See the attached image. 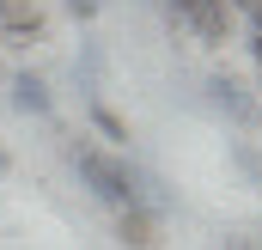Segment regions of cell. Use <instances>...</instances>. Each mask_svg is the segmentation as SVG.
I'll use <instances>...</instances> for the list:
<instances>
[{
    "label": "cell",
    "instance_id": "277c9868",
    "mask_svg": "<svg viewBox=\"0 0 262 250\" xmlns=\"http://www.w3.org/2000/svg\"><path fill=\"white\" fill-rule=\"evenodd\" d=\"M116 238H122V250H152L159 244V214L152 207H122L116 214Z\"/></svg>",
    "mask_w": 262,
    "mask_h": 250
},
{
    "label": "cell",
    "instance_id": "5b68a950",
    "mask_svg": "<svg viewBox=\"0 0 262 250\" xmlns=\"http://www.w3.org/2000/svg\"><path fill=\"white\" fill-rule=\"evenodd\" d=\"M12 104H18L25 116H49V110H55L49 79H43V73H31V67H18V73H12Z\"/></svg>",
    "mask_w": 262,
    "mask_h": 250
},
{
    "label": "cell",
    "instance_id": "ba28073f",
    "mask_svg": "<svg viewBox=\"0 0 262 250\" xmlns=\"http://www.w3.org/2000/svg\"><path fill=\"white\" fill-rule=\"evenodd\" d=\"M232 165L244 171V183H250V189H262V153L250 147V140H232Z\"/></svg>",
    "mask_w": 262,
    "mask_h": 250
},
{
    "label": "cell",
    "instance_id": "8992f818",
    "mask_svg": "<svg viewBox=\"0 0 262 250\" xmlns=\"http://www.w3.org/2000/svg\"><path fill=\"white\" fill-rule=\"evenodd\" d=\"M0 37H43V6L37 0H0Z\"/></svg>",
    "mask_w": 262,
    "mask_h": 250
},
{
    "label": "cell",
    "instance_id": "8fae6325",
    "mask_svg": "<svg viewBox=\"0 0 262 250\" xmlns=\"http://www.w3.org/2000/svg\"><path fill=\"white\" fill-rule=\"evenodd\" d=\"M0 171H12V153H6V147H0Z\"/></svg>",
    "mask_w": 262,
    "mask_h": 250
},
{
    "label": "cell",
    "instance_id": "9c48e42d",
    "mask_svg": "<svg viewBox=\"0 0 262 250\" xmlns=\"http://www.w3.org/2000/svg\"><path fill=\"white\" fill-rule=\"evenodd\" d=\"M61 6H67V18H79V25L98 18V0H61Z\"/></svg>",
    "mask_w": 262,
    "mask_h": 250
},
{
    "label": "cell",
    "instance_id": "7a4b0ae2",
    "mask_svg": "<svg viewBox=\"0 0 262 250\" xmlns=\"http://www.w3.org/2000/svg\"><path fill=\"white\" fill-rule=\"evenodd\" d=\"M165 18L177 31H189L195 43H207V49L232 37V6L226 0H165Z\"/></svg>",
    "mask_w": 262,
    "mask_h": 250
},
{
    "label": "cell",
    "instance_id": "6da1fadb",
    "mask_svg": "<svg viewBox=\"0 0 262 250\" xmlns=\"http://www.w3.org/2000/svg\"><path fill=\"white\" fill-rule=\"evenodd\" d=\"M67 165L79 171V183L92 189V201H104L110 214L140 207V171H134L128 159H116V153H104L92 140H67Z\"/></svg>",
    "mask_w": 262,
    "mask_h": 250
},
{
    "label": "cell",
    "instance_id": "52a82bcc",
    "mask_svg": "<svg viewBox=\"0 0 262 250\" xmlns=\"http://www.w3.org/2000/svg\"><path fill=\"white\" fill-rule=\"evenodd\" d=\"M92 128H98L104 140H116V147L128 140V122H122V116H116V110H110L104 98H92Z\"/></svg>",
    "mask_w": 262,
    "mask_h": 250
},
{
    "label": "cell",
    "instance_id": "30bf717a",
    "mask_svg": "<svg viewBox=\"0 0 262 250\" xmlns=\"http://www.w3.org/2000/svg\"><path fill=\"white\" fill-rule=\"evenodd\" d=\"M250 55H256V67H262V31H250Z\"/></svg>",
    "mask_w": 262,
    "mask_h": 250
},
{
    "label": "cell",
    "instance_id": "3957f363",
    "mask_svg": "<svg viewBox=\"0 0 262 250\" xmlns=\"http://www.w3.org/2000/svg\"><path fill=\"white\" fill-rule=\"evenodd\" d=\"M207 104H213L220 116L244 122V128H256V122H262V104L250 98V86H244L238 73H213V79H207Z\"/></svg>",
    "mask_w": 262,
    "mask_h": 250
}]
</instances>
